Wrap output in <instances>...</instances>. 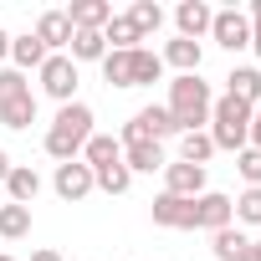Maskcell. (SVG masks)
Here are the masks:
<instances>
[{"mask_svg":"<svg viewBox=\"0 0 261 261\" xmlns=\"http://www.w3.org/2000/svg\"><path fill=\"white\" fill-rule=\"evenodd\" d=\"M11 169H16V164H11V154H6V149H0V185H6V179H11Z\"/></svg>","mask_w":261,"mask_h":261,"instance_id":"e575fe53","label":"cell"},{"mask_svg":"<svg viewBox=\"0 0 261 261\" xmlns=\"http://www.w3.org/2000/svg\"><path fill=\"white\" fill-rule=\"evenodd\" d=\"M236 169H241V179H246V190H261V149H241L236 154Z\"/></svg>","mask_w":261,"mask_h":261,"instance_id":"f546056e","label":"cell"},{"mask_svg":"<svg viewBox=\"0 0 261 261\" xmlns=\"http://www.w3.org/2000/svg\"><path fill=\"white\" fill-rule=\"evenodd\" d=\"M164 195H179V200H200L205 195V169L200 164H164Z\"/></svg>","mask_w":261,"mask_h":261,"instance_id":"ba28073f","label":"cell"},{"mask_svg":"<svg viewBox=\"0 0 261 261\" xmlns=\"http://www.w3.org/2000/svg\"><path fill=\"white\" fill-rule=\"evenodd\" d=\"M241 261H261V251H256V246H246V251H241Z\"/></svg>","mask_w":261,"mask_h":261,"instance_id":"8d00e7d4","label":"cell"},{"mask_svg":"<svg viewBox=\"0 0 261 261\" xmlns=\"http://www.w3.org/2000/svg\"><path fill=\"white\" fill-rule=\"evenodd\" d=\"M251 246H256V251H261V241H251Z\"/></svg>","mask_w":261,"mask_h":261,"instance_id":"ab89813d","label":"cell"},{"mask_svg":"<svg viewBox=\"0 0 261 261\" xmlns=\"http://www.w3.org/2000/svg\"><path fill=\"white\" fill-rule=\"evenodd\" d=\"M251 51L261 57V0H256V6H251Z\"/></svg>","mask_w":261,"mask_h":261,"instance_id":"d6a6232c","label":"cell"},{"mask_svg":"<svg viewBox=\"0 0 261 261\" xmlns=\"http://www.w3.org/2000/svg\"><path fill=\"white\" fill-rule=\"evenodd\" d=\"M251 241L236 230V225H225V230H215L210 236V251H215V261H241V251H246Z\"/></svg>","mask_w":261,"mask_h":261,"instance_id":"603a6c76","label":"cell"},{"mask_svg":"<svg viewBox=\"0 0 261 261\" xmlns=\"http://www.w3.org/2000/svg\"><path fill=\"white\" fill-rule=\"evenodd\" d=\"M210 154H215L210 134H179V159H185V164H200V169H205Z\"/></svg>","mask_w":261,"mask_h":261,"instance_id":"83f0119b","label":"cell"},{"mask_svg":"<svg viewBox=\"0 0 261 261\" xmlns=\"http://www.w3.org/2000/svg\"><path fill=\"white\" fill-rule=\"evenodd\" d=\"M21 92H31V82H26V72H16V67H6V72H0V102H11V97H21Z\"/></svg>","mask_w":261,"mask_h":261,"instance_id":"1f68e13d","label":"cell"},{"mask_svg":"<svg viewBox=\"0 0 261 261\" xmlns=\"http://www.w3.org/2000/svg\"><path fill=\"white\" fill-rule=\"evenodd\" d=\"M210 21H215V11L205 6V0H185V6L174 11V26H179L185 41H200V36L210 31Z\"/></svg>","mask_w":261,"mask_h":261,"instance_id":"8fae6325","label":"cell"},{"mask_svg":"<svg viewBox=\"0 0 261 261\" xmlns=\"http://www.w3.org/2000/svg\"><path fill=\"white\" fill-rule=\"evenodd\" d=\"M31 230V210L26 205H0V236L6 241H21Z\"/></svg>","mask_w":261,"mask_h":261,"instance_id":"484cf974","label":"cell"},{"mask_svg":"<svg viewBox=\"0 0 261 261\" xmlns=\"http://www.w3.org/2000/svg\"><path fill=\"white\" fill-rule=\"evenodd\" d=\"M230 215L246 225H261V190H246L241 200H230Z\"/></svg>","mask_w":261,"mask_h":261,"instance_id":"4dcf8cb0","label":"cell"},{"mask_svg":"<svg viewBox=\"0 0 261 261\" xmlns=\"http://www.w3.org/2000/svg\"><path fill=\"white\" fill-rule=\"evenodd\" d=\"M102 41H108L113 51H134V46H139V31H134L128 16H113V21L102 26Z\"/></svg>","mask_w":261,"mask_h":261,"instance_id":"cb8c5ba5","label":"cell"},{"mask_svg":"<svg viewBox=\"0 0 261 261\" xmlns=\"http://www.w3.org/2000/svg\"><path fill=\"white\" fill-rule=\"evenodd\" d=\"M154 225H164V230H195V200L159 195L154 200Z\"/></svg>","mask_w":261,"mask_h":261,"instance_id":"9c48e42d","label":"cell"},{"mask_svg":"<svg viewBox=\"0 0 261 261\" xmlns=\"http://www.w3.org/2000/svg\"><path fill=\"white\" fill-rule=\"evenodd\" d=\"M46 57H51V51L36 41V31H26V36H11V62H16V72H31V67L41 72V62H46Z\"/></svg>","mask_w":261,"mask_h":261,"instance_id":"9a60e30c","label":"cell"},{"mask_svg":"<svg viewBox=\"0 0 261 261\" xmlns=\"http://www.w3.org/2000/svg\"><path fill=\"white\" fill-rule=\"evenodd\" d=\"M87 139H92V108H87V102H67V108L57 113V123L46 128V154H51L57 164H67V159L82 154Z\"/></svg>","mask_w":261,"mask_h":261,"instance_id":"7a4b0ae2","label":"cell"},{"mask_svg":"<svg viewBox=\"0 0 261 261\" xmlns=\"http://www.w3.org/2000/svg\"><path fill=\"white\" fill-rule=\"evenodd\" d=\"M36 41H41L46 51L72 46V21H67V11H46V16L36 21Z\"/></svg>","mask_w":261,"mask_h":261,"instance_id":"5bb4252c","label":"cell"},{"mask_svg":"<svg viewBox=\"0 0 261 261\" xmlns=\"http://www.w3.org/2000/svg\"><path fill=\"white\" fill-rule=\"evenodd\" d=\"M210 144H215V149H236V154L251 144V108L236 102L230 92L210 108Z\"/></svg>","mask_w":261,"mask_h":261,"instance_id":"3957f363","label":"cell"},{"mask_svg":"<svg viewBox=\"0 0 261 261\" xmlns=\"http://www.w3.org/2000/svg\"><path fill=\"white\" fill-rule=\"evenodd\" d=\"M210 36H215L225 51H241V46H251V16H241L236 6H230V11H215Z\"/></svg>","mask_w":261,"mask_h":261,"instance_id":"52a82bcc","label":"cell"},{"mask_svg":"<svg viewBox=\"0 0 261 261\" xmlns=\"http://www.w3.org/2000/svg\"><path fill=\"white\" fill-rule=\"evenodd\" d=\"M82 164L97 174V169H108V164H123V144L118 139H108V134H92L87 144H82Z\"/></svg>","mask_w":261,"mask_h":261,"instance_id":"7c38bea8","label":"cell"},{"mask_svg":"<svg viewBox=\"0 0 261 261\" xmlns=\"http://www.w3.org/2000/svg\"><path fill=\"white\" fill-rule=\"evenodd\" d=\"M6 190H11V205H26V210H31V200L41 195V174H36L31 164H16L11 179H6Z\"/></svg>","mask_w":261,"mask_h":261,"instance_id":"2e32d148","label":"cell"},{"mask_svg":"<svg viewBox=\"0 0 261 261\" xmlns=\"http://www.w3.org/2000/svg\"><path fill=\"white\" fill-rule=\"evenodd\" d=\"M102 77H108V87H134V51H108Z\"/></svg>","mask_w":261,"mask_h":261,"instance_id":"44dd1931","label":"cell"},{"mask_svg":"<svg viewBox=\"0 0 261 261\" xmlns=\"http://www.w3.org/2000/svg\"><path fill=\"white\" fill-rule=\"evenodd\" d=\"M102 57H108L102 31H72V62H102Z\"/></svg>","mask_w":261,"mask_h":261,"instance_id":"7402d4cb","label":"cell"},{"mask_svg":"<svg viewBox=\"0 0 261 261\" xmlns=\"http://www.w3.org/2000/svg\"><path fill=\"white\" fill-rule=\"evenodd\" d=\"M0 57H11V36L6 31H0Z\"/></svg>","mask_w":261,"mask_h":261,"instance_id":"74e56055","label":"cell"},{"mask_svg":"<svg viewBox=\"0 0 261 261\" xmlns=\"http://www.w3.org/2000/svg\"><path fill=\"white\" fill-rule=\"evenodd\" d=\"M169 118H174V128L179 134H200V123H210V108H215V97H210V82H200V72H190V77H174L169 82Z\"/></svg>","mask_w":261,"mask_h":261,"instance_id":"6da1fadb","label":"cell"},{"mask_svg":"<svg viewBox=\"0 0 261 261\" xmlns=\"http://www.w3.org/2000/svg\"><path fill=\"white\" fill-rule=\"evenodd\" d=\"M230 225V195H215V190H205L200 200H195V230H225Z\"/></svg>","mask_w":261,"mask_h":261,"instance_id":"30bf717a","label":"cell"},{"mask_svg":"<svg viewBox=\"0 0 261 261\" xmlns=\"http://www.w3.org/2000/svg\"><path fill=\"white\" fill-rule=\"evenodd\" d=\"M169 134H179L174 128V118H169V108H159V102H149V108H139L134 118H128V128H123V149L128 144H159V139H169Z\"/></svg>","mask_w":261,"mask_h":261,"instance_id":"277c9868","label":"cell"},{"mask_svg":"<svg viewBox=\"0 0 261 261\" xmlns=\"http://www.w3.org/2000/svg\"><path fill=\"white\" fill-rule=\"evenodd\" d=\"M92 179H97V190H108V195H128V185H134L128 164H108V169H97Z\"/></svg>","mask_w":261,"mask_h":261,"instance_id":"f1b7e54d","label":"cell"},{"mask_svg":"<svg viewBox=\"0 0 261 261\" xmlns=\"http://www.w3.org/2000/svg\"><path fill=\"white\" fill-rule=\"evenodd\" d=\"M251 149H261V102L251 108Z\"/></svg>","mask_w":261,"mask_h":261,"instance_id":"836d02e7","label":"cell"},{"mask_svg":"<svg viewBox=\"0 0 261 261\" xmlns=\"http://www.w3.org/2000/svg\"><path fill=\"white\" fill-rule=\"evenodd\" d=\"M0 261H16V256H6V251H0Z\"/></svg>","mask_w":261,"mask_h":261,"instance_id":"f35d334b","label":"cell"},{"mask_svg":"<svg viewBox=\"0 0 261 261\" xmlns=\"http://www.w3.org/2000/svg\"><path fill=\"white\" fill-rule=\"evenodd\" d=\"M159 62H169V67H179V77H190V72H200V41L174 36V41L164 46V57H159Z\"/></svg>","mask_w":261,"mask_h":261,"instance_id":"ac0fdd59","label":"cell"},{"mask_svg":"<svg viewBox=\"0 0 261 261\" xmlns=\"http://www.w3.org/2000/svg\"><path fill=\"white\" fill-rule=\"evenodd\" d=\"M31 261H62V251H36Z\"/></svg>","mask_w":261,"mask_h":261,"instance_id":"d590c367","label":"cell"},{"mask_svg":"<svg viewBox=\"0 0 261 261\" xmlns=\"http://www.w3.org/2000/svg\"><path fill=\"white\" fill-rule=\"evenodd\" d=\"M51 185H57V195H62L67 205H77V200H87V195L97 190V179H92V169H87L82 159H67V164H57Z\"/></svg>","mask_w":261,"mask_h":261,"instance_id":"8992f818","label":"cell"},{"mask_svg":"<svg viewBox=\"0 0 261 261\" xmlns=\"http://www.w3.org/2000/svg\"><path fill=\"white\" fill-rule=\"evenodd\" d=\"M67 21H72V31H102L113 21V6L108 0H77V6L67 11Z\"/></svg>","mask_w":261,"mask_h":261,"instance_id":"4fadbf2b","label":"cell"},{"mask_svg":"<svg viewBox=\"0 0 261 261\" xmlns=\"http://www.w3.org/2000/svg\"><path fill=\"white\" fill-rule=\"evenodd\" d=\"M159 77H164V62H159L154 51L134 46V87H149V82H159Z\"/></svg>","mask_w":261,"mask_h":261,"instance_id":"4316f807","label":"cell"},{"mask_svg":"<svg viewBox=\"0 0 261 261\" xmlns=\"http://www.w3.org/2000/svg\"><path fill=\"white\" fill-rule=\"evenodd\" d=\"M0 123L6 128H31L36 123V92H21L11 102H0Z\"/></svg>","mask_w":261,"mask_h":261,"instance_id":"ffe728a7","label":"cell"},{"mask_svg":"<svg viewBox=\"0 0 261 261\" xmlns=\"http://www.w3.org/2000/svg\"><path fill=\"white\" fill-rule=\"evenodd\" d=\"M128 21H134V31H139V41H144L149 31H159V26H164V11L154 6V0H134V11H128Z\"/></svg>","mask_w":261,"mask_h":261,"instance_id":"d4e9b609","label":"cell"},{"mask_svg":"<svg viewBox=\"0 0 261 261\" xmlns=\"http://www.w3.org/2000/svg\"><path fill=\"white\" fill-rule=\"evenodd\" d=\"M225 82H230V97H236V102H246V108L261 102V72H256V67H236Z\"/></svg>","mask_w":261,"mask_h":261,"instance_id":"d6986e66","label":"cell"},{"mask_svg":"<svg viewBox=\"0 0 261 261\" xmlns=\"http://www.w3.org/2000/svg\"><path fill=\"white\" fill-rule=\"evenodd\" d=\"M123 164H128V174H154V169H164L169 159H164L159 144H128V149H123Z\"/></svg>","mask_w":261,"mask_h":261,"instance_id":"e0dca14e","label":"cell"},{"mask_svg":"<svg viewBox=\"0 0 261 261\" xmlns=\"http://www.w3.org/2000/svg\"><path fill=\"white\" fill-rule=\"evenodd\" d=\"M41 87H46V97H57V102L67 108L72 92H77V62L62 57V51H51V57L41 62Z\"/></svg>","mask_w":261,"mask_h":261,"instance_id":"5b68a950","label":"cell"}]
</instances>
